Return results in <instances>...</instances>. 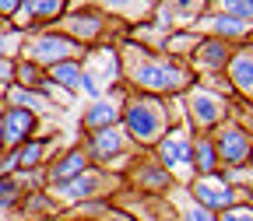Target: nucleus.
<instances>
[{
  "label": "nucleus",
  "instance_id": "nucleus-1",
  "mask_svg": "<svg viewBox=\"0 0 253 221\" xmlns=\"http://www.w3.org/2000/svg\"><path fill=\"white\" fill-rule=\"evenodd\" d=\"M123 77H130L134 91H144V95H183L190 84H194V71L186 67L183 60L169 56V53H151L144 46H134L130 49L123 46Z\"/></svg>",
  "mask_w": 253,
  "mask_h": 221
},
{
  "label": "nucleus",
  "instance_id": "nucleus-2",
  "mask_svg": "<svg viewBox=\"0 0 253 221\" xmlns=\"http://www.w3.org/2000/svg\"><path fill=\"white\" fill-rule=\"evenodd\" d=\"M120 126H123V134L130 137V144H137V147H155L158 141L166 137V130L172 126V116H169L166 99L134 91V95H126V99H123Z\"/></svg>",
  "mask_w": 253,
  "mask_h": 221
},
{
  "label": "nucleus",
  "instance_id": "nucleus-3",
  "mask_svg": "<svg viewBox=\"0 0 253 221\" xmlns=\"http://www.w3.org/2000/svg\"><path fill=\"white\" fill-rule=\"evenodd\" d=\"M21 49H25L21 56L32 60V63H39L42 71L56 67V63H67V60H81L84 56V46L74 42L67 32H60V28H36V32H28Z\"/></svg>",
  "mask_w": 253,
  "mask_h": 221
},
{
  "label": "nucleus",
  "instance_id": "nucleus-4",
  "mask_svg": "<svg viewBox=\"0 0 253 221\" xmlns=\"http://www.w3.org/2000/svg\"><path fill=\"white\" fill-rule=\"evenodd\" d=\"M151 154L169 176H194V130H190V123H172L166 137L151 147Z\"/></svg>",
  "mask_w": 253,
  "mask_h": 221
},
{
  "label": "nucleus",
  "instance_id": "nucleus-5",
  "mask_svg": "<svg viewBox=\"0 0 253 221\" xmlns=\"http://www.w3.org/2000/svg\"><path fill=\"white\" fill-rule=\"evenodd\" d=\"M183 95H186V116H190V130L194 134H211L225 123V116H229L225 99L218 91H211L204 81H194Z\"/></svg>",
  "mask_w": 253,
  "mask_h": 221
},
{
  "label": "nucleus",
  "instance_id": "nucleus-6",
  "mask_svg": "<svg viewBox=\"0 0 253 221\" xmlns=\"http://www.w3.org/2000/svg\"><path fill=\"white\" fill-rule=\"evenodd\" d=\"M120 176H113L109 169H99V165H91L84 169L81 176L67 179V183H60V186H49V193L60 200V204H88V200H99L102 193H113L109 186H116Z\"/></svg>",
  "mask_w": 253,
  "mask_h": 221
},
{
  "label": "nucleus",
  "instance_id": "nucleus-7",
  "mask_svg": "<svg viewBox=\"0 0 253 221\" xmlns=\"http://www.w3.org/2000/svg\"><path fill=\"white\" fill-rule=\"evenodd\" d=\"M214 137V147H218V162L225 165V169H243L250 162V154H253V137L246 126L239 123H221L218 130H211Z\"/></svg>",
  "mask_w": 253,
  "mask_h": 221
},
{
  "label": "nucleus",
  "instance_id": "nucleus-8",
  "mask_svg": "<svg viewBox=\"0 0 253 221\" xmlns=\"http://www.w3.org/2000/svg\"><path fill=\"white\" fill-rule=\"evenodd\" d=\"M126 147H130V137L123 134V126H106V130L84 134V141H81V151L88 154V162L99 165V169H109L113 162H120L126 154Z\"/></svg>",
  "mask_w": 253,
  "mask_h": 221
},
{
  "label": "nucleus",
  "instance_id": "nucleus-9",
  "mask_svg": "<svg viewBox=\"0 0 253 221\" xmlns=\"http://www.w3.org/2000/svg\"><path fill=\"white\" fill-rule=\"evenodd\" d=\"M106 11L95 4V7H67V14H63L56 25L60 32H67V36L81 46H91V42H99L102 39V32H106Z\"/></svg>",
  "mask_w": 253,
  "mask_h": 221
},
{
  "label": "nucleus",
  "instance_id": "nucleus-10",
  "mask_svg": "<svg viewBox=\"0 0 253 221\" xmlns=\"http://www.w3.org/2000/svg\"><path fill=\"white\" fill-rule=\"evenodd\" d=\"M186 193L194 197L201 207H208L211 214H221L225 207L236 204L239 189H236L229 179H221V172H214V176H194V179H190V186H186Z\"/></svg>",
  "mask_w": 253,
  "mask_h": 221
},
{
  "label": "nucleus",
  "instance_id": "nucleus-11",
  "mask_svg": "<svg viewBox=\"0 0 253 221\" xmlns=\"http://www.w3.org/2000/svg\"><path fill=\"white\" fill-rule=\"evenodd\" d=\"M71 0H21V11L11 21L14 28H53L63 14H67Z\"/></svg>",
  "mask_w": 253,
  "mask_h": 221
},
{
  "label": "nucleus",
  "instance_id": "nucleus-12",
  "mask_svg": "<svg viewBox=\"0 0 253 221\" xmlns=\"http://www.w3.org/2000/svg\"><path fill=\"white\" fill-rule=\"evenodd\" d=\"M36 134H39V116L36 112L14 109V106L4 109V116H0V137H4V147H21Z\"/></svg>",
  "mask_w": 253,
  "mask_h": 221
},
{
  "label": "nucleus",
  "instance_id": "nucleus-13",
  "mask_svg": "<svg viewBox=\"0 0 253 221\" xmlns=\"http://www.w3.org/2000/svg\"><path fill=\"white\" fill-rule=\"evenodd\" d=\"M232 53H236V46H232V42H221V39L201 36V42H197V49H194V53H190V60H194V67H197L204 77H211V74H221V71L229 67Z\"/></svg>",
  "mask_w": 253,
  "mask_h": 221
},
{
  "label": "nucleus",
  "instance_id": "nucleus-14",
  "mask_svg": "<svg viewBox=\"0 0 253 221\" xmlns=\"http://www.w3.org/2000/svg\"><path fill=\"white\" fill-rule=\"evenodd\" d=\"M84 169H91V162H88V154L81 151V144L78 147H67L63 154H56V158H49L46 162V189L49 186H60V183H67V179H74V176H81Z\"/></svg>",
  "mask_w": 253,
  "mask_h": 221
},
{
  "label": "nucleus",
  "instance_id": "nucleus-15",
  "mask_svg": "<svg viewBox=\"0 0 253 221\" xmlns=\"http://www.w3.org/2000/svg\"><path fill=\"white\" fill-rule=\"evenodd\" d=\"M126 179H130L134 189H141V193H166V189L172 186V176L155 162V154L151 158H137Z\"/></svg>",
  "mask_w": 253,
  "mask_h": 221
},
{
  "label": "nucleus",
  "instance_id": "nucleus-16",
  "mask_svg": "<svg viewBox=\"0 0 253 221\" xmlns=\"http://www.w3.org/2000/svg\"><path fill=\"white\" fill-rule=\"evenodd\" d=\"M204 4L208 0H162L158 4V18H151L162 32H172V25H183V21H194L204 14Z\"/></svg>",
  "mask_w": 253,
  "mask_h": 221
},
{
  "label": "nucleus",
  "instance_id": "nucleus-17",
  "mask_svg": "<svg viewBox=\"0 0 253 221\" xmlns=\"http://www.w3.org/2000/svg\"><path fill=\"white\" fill-rule=\"evenodd\" d=\"M120 116H123V102L116 99H95L84 112H81V130L84 134H95V130H106V126H120Z\"/></svg>",
  "mask_w": 253,
  "mask_h": 221
},
{
  "label": "nucleus",
  "instance_id": "nucleus-18",
  "mask_svg": "<svg viewBox=\"0 0 253 221\" xmlns=\"http://www.w3.org/2000/svg\"><path fill=\"white\" fill-rule=\"evenodd\" d=\"M197 21H204V28H208L211 39L232 42V46H239L243 39H250V28H253V25H243V21H236V18H229V14H218V11H208V14H201Z\"/></svg>",
  "mask_w": 253,
  "mask_h": 221
},
{
  "label": "nucleus",
  "instance_id": "nucleus-19",
  "mask_svg": "<svg viewBox=\"0 0 253 221\" xmlns=\"http://www.w3.org/2000/svg\"><path fill=\"white\" fill-rule=\"evenodd\" d=\"M225 77H229L232 91L253 95V46H236L229 67H225Z\"/></svg>",
  "mask_w": 253,
  "mask_h": 221
},
{
  "label": "nucleus",
  "instance_id": "nucleus-20",
  "mask_svg": "<svg viewBox=\"0 0 253 221\" xmlns=\"http://www.w3.org/2000/svg\"><path fill=\"white\" fill-rule=\"evenodd\" d=\"M49 147H53V137H32L28 144L14 147V154H18V172H39L42 162H49Z\"/></svg>",
  "mask_w": 253,
  "mask_h": 221
},
{
  "label": "nucleus",
  "instance_id": "nucleus-21",
  "mask_svg": "<svg viewBox=\"0 0 253 221\" xmlns=\"http://www.w3.org/2000/svg\"><path fill=\"white\" fill-rule=\"evenodd\" d=\"M214 172H221L214 137L211 134H194V176H214Z\"/></svg>",
  "mask_w": 253,
  "mask_h": 221
},
{
  "label": "nucleus",
  "instance_id": "nucleus-22",
  "mask_svg": "<svg viewBox=\"0 0 253 221\" xmlns=\"http://www.w3.org/2000/svg\"><path fill=\"white\" fill-rule=\"evenodd\" d=\"M4 102L7 106H14V109H28V112H46V109H56V102L49 99V95H42V91H25V88H18V84H11L7 91H4Z\"/></svg>",
  "mask_w": 253,
  "mask_h": 221
},
{
  "label": "nucleus",
  "instance_id": "nucleus-23",
  "mask_svg": "<svg viewBox=\"0 0 253 221\" xmlns=\"http://www.w3.org/2000/svg\"><path fill=\"white\" fill-rule=\"evenodd\" d=\"M49 74V81L63 91V95H74L81 91V77H84V71H81V60H67V63H56V67H49L46 71Z\"/></svg>",
  "mask_w": 253,
  "mask_h": 221
},
{
  "label": "nucleus",
  "instance_id": "nucleus-24",
  "mask_svg": "<svg viewBox=\"0 0 253 221\" xmlns=\"http://www.w3.org/2000/svg\"><path fill=\"white\" fill-rule=\"evenodd\" d=\"M14 84H18V88H25V91H42V95H46L49 74L39 67V63H32V60L18 56V63H14Z\"/></svg>",
  "mask_w": 253,
  "mask_h": 221
},
{
  "label": "nucleus",
  "instance_id": "nucleus-25",
  "mask_svg": "<svg viewBox=\"0 0 253 221\" xmlns=\"http://www.w3.org/2000/svg\"><path fill=\"white\" fill-rule=\"evenodd\" d=\"M211 11L229 14L243 25H253V0H211Z\"/></svg>",
  "mask_w": 253,
  "mask_h": 221
},
{
  "label": "nucleus",
  "instance_id": "nucleus-26",
  "mask_svg": "<svg viewBox=\"0 0 253 221\" xmlns=\"http://www.w3.org/2000/svg\"><path fill=\"white\" fill-rule=\"evenodd\" d=\"M25 197V189L18 183V176H0V211H18Z\"/></svg>",
  "mask_w": 253,
  "mask_h": 221
},
{
  "label": "nucleus",
  "instance_id": "nucleus-27",
  "mask_svg": "<svg viewBox=\"0 0 253 221\" xmlns=\"http://www.w3.org/2000/svg\"><path fill=\"white\" fill-rule=\"evenodd\" d=\"M21 28H14L11 21H0V56H21Z\"/></svg>",
  "mask_w": 253,
  "mask_h": 221
},
{
  "label": "nucleus",
  "instance_id": "nucleus-28",
  "mask_svg": "<svg viewBox=\"0 0 253 221\" xmlns=\"http://www.w3.org/2000/svg\"><path fill=\"white\" fill-rule=\"evenodd\" d=\"M179 221H218V218L186 193V200H179Z\"/></svg>",
  "mask_w": 253,
  "mask_h": 221
},
{
  "label": "nucleus",
  "instance_id": "nucleus-29",
  "mask_svg": "<svg viewBox=\"0 0 253 221\" xmlns=\"http://www.w3.org/2000/svg\"><path fill=\"white\" fill-rule=\"evenodd\" d=\"M218 221H253V207L250 204H232V207H225L221 214H214Z\"/></svg>",
  "mask_w": 253,
  "mask_h": 221
},
{
  "label": "nucleus",
  "instance_id": "nucleus-30",
  "mask_svg": "<svg viewBox=\"0 0 253 221\" xmlns=\"http://www.w3.org/2000/svg\"><path fill=\"white\" fill-rule=\"evenodd\" d=\"M14 63H18V56H0V88L14 84Z\"/></svg>",
  "mask_w": 253,
  "mask_h": 221
},
{
  "label": "nucleus",
  "instance_id": "nucleus-31",
  "mask_svg": "<svg viewBox=\"0 0 253 221\" xmlns=\"http://www.w3.org/2000/svg\"><path fill=\"white\" fill-rule=\"evenodd\" d=\"M18 11H21V0H0V18L4 21H14Z\"/></svg>",
  "mask_w": 253,
  "mask_h": 221
},
{
  "label": "nucleus",
  "instance_id": "nucleus-32",
  "mask_svg": "<svg viewBox=\"0 0 253 221\" xmlns=\"http://www.w3.org/2000/svg\"><path fill=\"white\" fill-rule=\"evenodd\" d=\"M130 4H134V0H99V7H102V11H126Z\"/></svg>",
  "mask_w": 253,
  "mask_h": 221
},
{
  "label": "nucleus",
  "instance_id": "nucleus-33",
  "mask_svg": "<svg viewBox=\"0 0 253 221\" xmlns=\"http://www.w3.org/2000/svg\"><path fill=\"white\" fill-rule=\"evenodd\" d=\"M243 193H246V200H250V207H253V186H243Z\"/></svg>",
  "mask_w": 253,
  "mask_h": 221
},
{
  "label": "nucleus",
  "instance_id": "nucleus-34",
  "mask_svg": "<svg viewBox=\"0 0 253 221\" xmlns=\"http://www.w3.org/2000/svg\"><path fill=\"white\" fill-rule=\"evenodd\" d=\"M4 91H7V88H0V116H4V109H7V102H4Z\"/></svg>",
  "mask_w": 253,
  "mask_h": 221
},
{
  "label": "nucleus",
  "instance_id": "nucleus-35",
  "mask_svg": "<svg viewBox=\"0 0 253 221\" xmlns=\"http://www.w3.org/2000/svg\"><path fill=\"white\" fill-rule=\"evenodd\" d=\"M4 151H7V147H4V137H0V154H4Z\"/></svg>",
  "mask_w": 253,
  "mask_h": 221
},
{
  "label": "nucleus",
  "instance_id": "nucleus-36",
  "mask_svg": "<svg viewBox=\"0 0 253 221\" xmlns=\"http://www.w3.org/2000/svg\"><path fill=\"white\" fill-rule=\"evenodd\" d=\"M246 165H250V169H253V154H250V162H246Z\"/></svg>",
  "mask_w": 253,
  "mask_h": 221
},
{
  "label": "nucleus",
  "instance_id": "nucleus-37",
  "mask_svg": "<svg viewBox=\"0 0 253 221\" xmlns=\"http://www.w3.org/2000/svg\"><path fill=\"white\" fill-rule=\"evenodd\" d=\"M250 42H253V28H250Z\"/></svg>",
  "mask_w": 253,
  "mask_h": 221
},
{
  "label": "nucleus",
  "instance_id": "nucleus-38",
  "mask_svg": "<svg viewBox=\"0 0 253 221\" xmlns=\"http://www.w3.org/2000/svg\"><path fill=\"white\" fill-rule=\"evenodd\" d=\"M42 221H56V218H42Z\"/></svg>",
  "mask_w": 253,
  "mask_h": 221
},
{
  "label": "nucleus",
  "instance_id": "nucleus-39",
  "mask_svg": "<svg viewBox=\"0 0 253 221\" xmlns=\"http://www.w3.org/2000/svg\"><path fill=\"white\" fill-rule=\"evenodd\" d=\"M0 21H4V18H0Z\"/></svg>",
  "mask_w": 253,
  "mask_h": 221
},
{
  "label": "nucleus",
  "instance_id": "nucleus-40",
  "mask_svg": "<svg viewBox=\"0 0 253 221\" xmlns=\"http://www.w3.org/2000/svg\"><path fill=\"white\" fill-rule=\"evenodd\" d=\"M208 4H211V0H208Z\"/></svg>",
  "mask_w": 253,
  "mask_h": 221
}]
</instances>
